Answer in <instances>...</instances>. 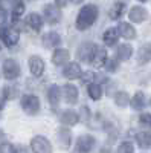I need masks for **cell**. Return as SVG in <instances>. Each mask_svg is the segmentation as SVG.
I'll return each mask as SVG.
<instances>
[{"mask_svg": "<svg viewBox=\"0 0 151 153\" xmlns=\"http://www.w3.org/2000/svg\"><path fill=\"white\" fill-rule=\"evenodd\" d=\"M98 16H99V9L95 5H87V6L81 8L80 14L77 17V28L81 29V31L90 28L92 25L96 22Z\"/></svg>", "mask_w": 151, "mask_h": 153, "instance_id": "1", "label": "cell"}, {"mask_svg": "<svg viewBox=\"0 0 151 153\" xmlns=\"http://www.w3.org/2000/svg\"><path fill=\"white\" fill-rule=\"evenodd\" d=\"M31 149L34 153H52V144L46 136L37 135L31 141Z\"/></svg>", "mask_w": 151, "mask_h": 153, "instance_id": "2", "label": "cell"}, {"mask_svg": "<svg viewBox=\"0 0 151 153\" xmlns=\"http://www.w3.org/2000/svg\"><path fill=\"white\" fill-rule=\"evenodd\" d=\"M21 107L28 115H35L40 110V100L35 95H23L21 97Z\"/></svg>", "mask_w": 151, "mask_h": 153, "instance_id": "3", "label": "cell"}, {"mask_svg": "<svg viewBox=\"0 0 151 153\" xmlns=\"http://www.w3.org/2000/svg\"><path fill=\"white\" fill-rule=\"evenodd\" d=\"M96 144V139L92 135H81L77 139V144H75V149H77L78 153H90L92 149Z\"/></svg>", "mask_w": 151, "mask_h": 153, "instance_id": "4", "label": "cell"}, {"mask_svg": "<svg viewBox=\"0 0 151 153\" xmlns=\"http://www.w3.org/2000/svg\"><path fill=\"white\" fill-rule=\"evenodd\" d=\"M3 75L8 80H15L20 75V66L15 60L12 58H6L3 61Z\"/></svg>", "mask_w": 151, "mask_h": 153, "instance_id": "5", "label": "cell"}, {"mask_svg": "<svg viewBox=\"0 0 151 153\" xmlns=\"http://www.w3.org/2000/svg\"><path fill=\"white\" fill-rule=\"evenodd\" d=\"M0 38H2V42H3L6 46H14V45H17L20 35H18L17 31H14L12 28L0 26Z\"/></svg>", "mask_w": 151, "mask_h": 153, "instance_id": "6", "label": "cell"}, {"mask_svg": "<svg viewBox=\"0 0 151 153\" xmlns=\"http://www.w3.org/2000/svg\"><path fill=\"white\" fill-rule=\"evenodd\" d=\"M57 139H58L60 147L63 150H67L72 144V132L69 129L61 127V129H58V132H57Z\"/></svg>", "mask_w": 151, "mask_h": 153, "instance_id": "7", "label": "cell"}, {"mask_svg": "<svg viewBox=\"0 0 151 153\" xmlns=\"http://www.w3.org/2000/svg\"><path fill=\"white\" fill-rule=\"evenodd\" d=\"M44 19L49 23L55 25V23H58L61 20V11L55 5H46L44 6Z\"/></svg>", "mask_w": 151, "mask_h": 153, "instance_id": "8", "label": "cell"}, {"mask_svg": "<svg viewBox=\"0 0 151 153\" xmlns=\"http://www.w3.org/2000/svg\"><path fill=\"white\" fill-rule=\"evenodd\" d=\"M95 49H96V46L93 43H84L78 49V57L81 58V61H85V63L92 61L93 54H95Z\"/></svg>", "mask_w": 151, "mask_h": 153, "instance_id": "9", "label": "cell"}, {"mask_svg": "<svg viewBox=\"0 0 151 153\" xmlns=\"http://www.w3.org/2000/svg\"><path fill=\"white\" fill-rule=\"evenodd\" d=\"M61 94H63V98L66 100V103H69V104H75L78 101V89L73 84H66L63 87Z\"/></svg>", "mask_w": 151, "mask_h": 153, "instance_id": "10", "label": "cell"}, {"mask_svg": "<svg viewBox=\"0 0 151 153\" xmlns=\"http://www.w3.org/2000/svg\"><path fill=\"white\" fill-rule=\"evenodd\" d=\"M128 17H130L131 22L142 23V22H145V19L148 17V12H147V9L142 8V6H133V8L130 9V12H128Z\"/></svg>", "mask_w": 151, "mask_h": 153, "instance_id": "11", "label": "cell"}, {"mask_svg": "<svg viewBox=\"0 0 151 153\" xmlns=\"http://www.w3.org/2000/svg\"><path fill=\"white\" fill-rule=\"evenodd\" d=\"M29 69H31L32 75L40 76V75L44 72V61H43L40 57L32 55V57L29 58Z\"/></svg>", "mask_w": 151, "mask_h": 153, "instance_id": "12", "label": "cell"}, {"mask_svg": "<svg viewBox=\"0 0 151 153\" xmlns=\"http://www.w3.org/2000/svg\"><path fill=\"white\" fill-rule=\"evenodd\" d=\"M63 75L69 80H75V78H80V76L82 75V71H81L78 63H69V65L64 68V71H63Z\"/></svg>", "mask_w": 151, "mask_h": 153, "instance_id": "13", "label": "cell"}, {"mask_svg": "<svg viewBox=\"0 0 151 153\" xmlns=\"http://www.w3.org/2000/svg\"><path fill=\"white\" fill-rule=\"evenodd\" d=\"M150 60H151V45L145 43L137 51V63L139 65H147Z\"/></svg>", "mask_w": 151, "mask_h": 153, "instance_id": "14", "label": "cell"}, {"mask_svg": "<svg viewBox=\"0 0 151 153\" xmlns=\"http://www.w3.org/2000/svg\"><path fill=\"white\" fill-rule=\"evenodd\" d=\"M107 61V51L104 48H96L95 49V54L92 58V63L95 68H102Z\"/></svg>", "mask_w": 151, "mask_h": 153, "instance_id": "15", "label": "cell"}, {"mask_svg": "<svg viewBox=\"0 0 151 153\" xmlns=\"http://www.w3.org/2000/svg\"><path fill=\"white\" fill-rule=\"evenodd\" d=\"M47 100H49L50 106H54V107L58 106L60 100H61V89L57 84H52V86L49 87V91H47Z\"/></svg>", "mask_w": 151, "mask_h": 153, "instance_id": "16", "label": "cell"}, {"mask_svg": "<svg viewBox=\"0 0 151 153\" xmlns=\"http://www.w3.org/2000/svg\"><path fill=\"white\" fill-rule=\"evenodd\" d=\"M60 121L63 124H66V126H75L80 121V115L77 112H73V110H66V112L61 113Z\"/></svg>", "mask_w": 151, "mask_h": 153, "instance_id": "17", "label": "cell"}, {"mask_svg": "<svg viewBox=\"0 0 151 153\" xmlns=\"http://www.w3.org/2000/svg\"><path fill=\"white\" fill-rule=\"evenodd\" d=\"M61 43V37L57 32H46L43 35V46L44 48H55Z\"/></svg>", "mask_w": 151, "mask_h": 153, "instance_id": "18", "label": "cell"}, {"mask_svg": "<svg viewBox=\"0 0 151 153\" xmlns=\"http://www.w3.org/2000/svg\"><path fill=\"white\" fill-rule=\"evenodd\" d=\"M119 35H122L124 38H127V40H133V38H136V29L131 26L130 23H121L119 25V29H118Z\"/></svg>", "mask_w": 151, "mask_h": 153, "instance_id": "19", "label": "cell"}, {"mask_svg": "<svg viewBox=\"0 0 151 153\" xmlns=\"http://www.w3.org/2000/svg\"><path fill=\"white\" fill-rule=\"evenodd\" d=\"M102 38H104V43H105V45L113 46V45H116V43H118L119 32H118V29H116V28H108V29L104 32Z\"/></svg>", "mask_w": 151, "mask_h": 153, "instance_id": "20", "label": "cell"}, {"mask_svg": "<svg viewBox=\"0 0 151 153\" xmlns=\"http://www.w3.org/2000/svg\"><path fill=\"white\" fill-rule=\"evenodd\" d=\"M136 143L141 149H150L151 147V133L150 132L136 133Z\"/></svg>", "mask_w": 151, "mask_h": 153, "instance_id": "21", "label": "cell"}, {"mask_svg": "<svg viewBox=\"0 0 151 153\" xmlns=\"http://www.w3.org/2000/svg\"><path fill=\"white\" fill-rule=\"evenodd\" d=\"M26 23L29 25L34 31H40L41 26H43V19L37 14V12H32V14H29L26 17Z\"/></svg>", "mask_w": 151, "mask_h": 153, "instance_id": "22", "label": "cell"}, {"mask_svg": "<svg viewBox=\"0 0 151 153\" xmlns=\"http://www.w3.org/2000/svg\"><path fill=\"white\" fill-rule=\"evenodd\" d=\"M69 51L67 49H57L54 55H52V61L55 65H63V63H66L69 60Z\"/></svg>", "mask_w": 151, "mask_h": 153, "instance_id": "23", "label": "cell"}, {"mask_svg": "<svg viewBox=\"0 0 151 153\" xmlns=\"http://www.w3.org/2000/svg\"><path fill=\"white\" fill-rule=\"evenodd\" d=\"M130 103H131V107L134 110H142L145 107V103H147V101H145V95L142 92H136Z\"/></svg>", "mask_w": 151, "mask_h": 153, "instance_id": "24", "label": "cell"}, {"mask_svg": "<svg viewBox=\"0 0 151 153\" xmlns=\"http://www.w3.org/2000/svg\"><path fill=\"white\" fill-rule=\"evenodd\" d=\"M124 9H125V6H124V3H121V2H118V3H115L111 6V9H110V12H108V16H110V19L111 20H118L122 14H124Z\"/></svg>", "mask_w": 151, "mask_h": 153, "instance_id": "25", "label": "cell"}, {"mask_svg": "<svg viewBox=\"0 0 151 153\" xmlns=\"http://www.w3.org/2000/svg\"><path fill=\"white\" fill-rule=\"evenodd\" d=\"M133 55V48L130 45H121L118 48V58L119 60H128Z\"/></svg>", "mask_w": 151, "mask_h": 153, "instance_id": "26", "label": "cell"}, {"mask_svg": "<svg viewBox=\"0 0 151 153\" xmlns=\"http://www.w3.org/2000/svg\"><path fill=\"white\" fill-rule=\"evenodd\" d=\"M87 91H89V95H90L92 100H99L102 97V89H101V86L96 84V83H90L89 87H87Z\"/></svg>", "mask_w": 151, "mask_h": 153, "instance_id": "27", "label": "cell"}, {"mask_svg": "<svg viewBox=\"0 0 151 153\" xmlns=\"http://www.w3.org/2000/svg\"><path fill=\"white\" fill-rule=\"evenodd\" d=\"M128 101H130V98H128V94L127 92H118L115 95V103L119 107H125V106L128 104Z\"/></svg>", "mask_w": 151, "mask_h": 153, "instance_id": "28", "label": "cell"}, {"mask_svg": "<svg viewBox=\"0 0 151 153\" xmlns=\"http://www.w3.org/2000/svg\"><path fill=\"white\" fill-rule=\"evenodd\" d=\"M116 153H134V146L130 141H124V143L119 144Z\"/></svg>", "mask_w": 151, "mask_h": 153, "instance_id": "29", "label": "cell"}, {"mask_svg": "<svg viewBox=\"0 0 151 153\" xmlns=\"http://www.w3.org/2000/svg\"><path fill=\"white\" fill-rule=\"evenodd\" d=\"M17 94H18V89H17V87H14V86H8V87H5V89H3V95H5V98H6V100H12V98H15V97H17Z\"/></svg>", "mask_w": 151, "mask_h": 153, "instance_id": "30", "label": "cell"}, {"mask_svg": "<svg viewBox=\"0 0 151 153\" xmlns=\"http://www.w3.org/2000/svg\"><path fill=\"white\" fill-rule=\"evenodd\" d=\"M23 9H24V3L21 2V0H15L14 6H12V12H14V16L23 14Z\"/></svg>", "mask_w": 151, "mask_h": 153, "instance_id": "31", "label": "cell"}, {"mask_svg": "<svg viewBox=\"0 0 151 153\" xmlns=\"http://www.w3.org/2000/svg\"><path fill=\"white\" fill-rule=\"evenodd\" d=\"M0 153H17V150L12 144L3 143V144H0Z\"/></svg>", "mask_w": 151, "mask_h": 153, "instance_id": "32", "label": "cell"}, {"mask_svg": "<svg viewBox=\"0 0 151 153\" xmlns=\"http://www.w3.org/2000/svg\"><path fill=\"white\" fill-rule=\"evenodd\" d=\"M139 123L145 127H151V113H142L139 117Z\"/></svg>", "mask_w": 151, "mask_h": 153, "instance_id": "33", "label": "cell"}, {"mask_svg": "<svg viewBox=\"0 0 151 153\" xmlns=\"http://www.w3.org/2000/svg\"><path fill=\"white\" fill-rule=\"evenodd\" d=\"M105 63H107V71H110V72H116V69H118V66H119L116 60H107Z\"/></svg>", "mask_w": 151, "mask_h": 153, "instance_id": "34", "label": "cell"}, {"mask_svg": "<svg viewBox=\"0 0 151 153\" xmlns=\"http://www.w3.org/2000/svg\"><path fill=\"white\" fill-rule=\"evenodd\" d=\"M89 117H90V110L87 109L85 106H84V107H81V115H80V120L87 121V120H89Z\"/></svg>", "mask_w": 151, "mask_h": 153, "instance_id": "35", "label": "cell"}, {"mask_svg": "<svg viewBox=\"0 0 151 153\" xmlns=\"http://www.w3.org/2000/svg\"><path fill=\"white\" fill-rule=\"evenodd\" d=\"M55 3H57L58 8H63V6L67 5V0H55Z\"/></svg>", "mask_w": 151, "mask_h": 153, "instance_id": "36", "label": "cell"}, {"mask_svg": "<svg viewBox=\"0 0 151 153\" xmlns=\"http://www.w3.org/2000/svg\"><path fill=\"white\" fill-rule=\"evenodd\" d=\"M92 78H93V74H90V72H89V74H84V75H82V80H84V81H90Z\"/></svg>", "mask_w": 151, "mask_h": 153, "instance_id": "37", "label": "cell"}, {"mask_svg": "<svg viewBox=\"0 0 151 153\" xmlns=\"http://www.w3.org/2000/svg\"><path fill=\"white\" fill-rule=\"evenodd\" d=\"M5 20V12H3V9L0 8V22H3Z\"/></svg>", "mask_w": 151, "mask_h": 153, "instance_id": "38", "label": "cell"}, {"mask_svg": "<svg viewBox=\"0 0 151 153\" xmlns=\"http://www.w3.org/2000/svg\"><path fill=\"white\" fill-rule=\"evenodd\" d=\"M73 3H81V2H84V0H72Z\"/></svg>", "mask_w": 151, "mask_h": 153, "instance_id": "39", "label": "cell"}, {"mask_svg": "<svg viewBox=\"0 0 151 153\" xmlns=\"http://www.w3.org/2000/svg\"><path fill=\"white\" fill-rule=\"evenodd\" d=\"M125 2H128V0H121V3H124V5H125Z\"/></svg>", "mask_w": 151, "mask_h": 153, "instance_id": "40", "label": "cell"}, {"mask_svg": "<svg viewBox=\"0 0 151 153\" xmlns=\"http://www.w3.org/2000/svg\"><path fill=\"white\" fill-rule=\"evenodd\" d=\"M2 3H3V0H0V5H2Z\"/></svg>", "mask_w": 151, "mask_h": 153, "instance_id": "41", "label": "cell"}, {"mask_svg": "<svg viewBox=\"0 0 151 153\" xmlns=\"http://www.w3.org/2000/svg\"><path fill=\"white\" fill-rule=\"evenodd\" d=\"M139 2H147V0H139Z\"/></svg>", "mask_w": 151, "mask_h": 153, "instance_id": "42", "label": "cell"}, {"mask_svg": "<svg viewBox=\"0 0 151 153\" xmlns=\"http://www.w3.org/2000/svg\"><path fill=\"white\" fill-rule=\"evenodd\" d=\"M0 135H2V132H0Z\"/></svg>", "mask_w": 151, "mask_h": 153, "instance_id": "43", "label": "cell"}, {"mask_svg": "<svg viewBox=\"0 0 151 153\" xmlns=\"http://www.w3.org/2000/svg\"><path fill=\"white\" fill-rule=\"evenodd\" d=\"M0 115H2V112H0Z\"/></svg>", "mask_w": 151, "mask_h": 153, "instance_id": "44", "label": "cell"}]
</instances>
